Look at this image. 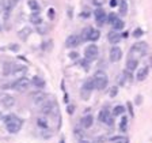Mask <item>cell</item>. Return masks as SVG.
<instances>
[{
  "label": "cell",
  "mask_w": 152,
  "mask_h": 143,
  "mask_svg": "<svg viewBox=\"0 0 152 143\" xmlns=\"http://www.w3.org/2000/svg\"><path fill=\"white\" fill-rule=\"evenodd\" d=\"M4 123H6V128H7L8 132L11 134H16L21 131L22 125H23V121H22L19 117H16L15 114H7L3 117Z\"/></svg>",
  "instance_id": "1"
},
{
  "label": "cell",
  "mask_w": 152,
  "mask_h": 143,
  "mask_svg": "<svg viewBox=\"0 0 152 143\" xmlns=\"http://www.w3.org/2000/svg\"><path fill=\"white\" fill-rule=\"evenodd\" d=\"M147 50H148V45L145 42H136L129 50V57L138 60V57L144 56L147 53Z\"/></svg>",
  "instance_id": "2"
},
{
  "label": "cell",
  "mask_w": 152,
  "mask_h": 143,
  "mask_svg": "<svg viewBox=\"0 0 152 143\" xmlns=\"http://www.w3.org/2000/svg\"><path fill=\"white\" fill-rule=\"evenodd\" d=\"M92 82H94V89L103 90L107 86V75L103 71H96L95 75L92 76Z\"/></svg>",
  "instance_id": "3"
},
{
  "label": "cell",
  "mask_w": 152,
  "mask_h": 143,
  "mask_svg": "<svg viewBox=\"0 0 152 143\" xmlns=\"http://www.w3.org/2000/svg\"><path fill=\"white\" fill-rule=\"evenodd\" d=\"M30 85H31V80L23 76V78L16 79V80L12 83V87H14L16 91H26V90L30 87Z\"/></svg>",
  "instance_id": "4"
},
{
  "label": "cell",
  "mask_w": 152,
  "mask_h": 143,
  "mask_svg": "<svg viewBox=\"0 0 152 143\" xmlns=\"http://www.w3.org/2000/svg\"><path fill=\"white\" fill-rule=\"evenodd\" d=\"M98 53H99L98 47L94 45V44H91V45H88V47L86 48V50H84L86 60H95L96 56H98Z\"/></svg>",
  "instance_id": "5"
},
{
  "label": "cell",
  "mask_w": 152,
  "mask_h": 143,
  "mask_svg": "<svg viewBox=\"0 0 152 143\" xmlns=\"http://www.w3.org/2000/svg\"><path fill=\"white\" fill-rule=\"evenodd\" d=\"M81 37L79 34H71L68 36V38L65 40V47L67 48H76L78 45H80Z\"/></svg>",
  "instance_id": "6"
},
{
  "label": "cell",
  "mask_w": 152,
  "mask_h": 143,
  "mask_svg": "<svg viewBox=\"0 0 152 143\" xmlns=\"http://www.w3.org/2000/svg\"><path fill=\"white\" fill-rule=\"evenodd\" d=\"M54 108H56V102H53L52 100H46L45 102L39 106V109H41V113L42 114H50L54 111Z\"/></svg>",
  "instance_id": "7"
},
{
  "label": "cell",
  "mask_w": 152,
  "mask_h": 143,
  "mask_svg": "<svg viewBox=\"0 0 152 143\" xmlns=\"http://www.w3.org/2000/svg\"><path fill=\"white\" fill-rule=\"evenodd\" d=\"M27 72V67L25 65H15L14 64V68H12V72H11L10 76H14V78H23L25 74Z\"/></svg>",
  "instance_id": "8"
},
{
  "label": "cell",
  "mask_w": 152,
  "mask_h": 143,
  "mask_svg": "<svg viewBox=\"0 0 152 143\" xmlns=\"http://www.w3.org/2000/svg\"><path fill=\"white\" fill-rule=\"evenodd\" d=\"M94 15H95V21L96 23H98L99 26H103L105 25V22H106V12L102 10V8H96L95 12H94Z\"/></svg>",
  "instance_id": "9"
},
{
  "label": "cell",
  "mask_w": 152,
  "mask_h": 143,
  "mask_svg": "<svg viewBox=\"0 0 152 143\" xmlns=\"http://www.w3.org/2000/svg\"><path fill=\"white\" fill-rule=\"evenodd\" d=\"M31 98H33V104L34 105H38V106H41V105L44 104L46 101V98H48V96L46 94H44L42 91H38V93H34L31 96Z\"/></svg>",
  "instance_id": "10"
},
{
  "label": "cell",
  "mask_w": 152,
  "mask_h": 143,
  "mask_svg": "<svg viewBox=\"0 0 152 143\" xmlns=\"http://www.w3.org/2000/svg\"><path fill=\"white\" fill-rule=\"evenodd\" d=\"M121 57H122V50L118 47H113L110 49V61L117 63V61L121 60Z\"/></svg>",
  "instance_id": "11"
},
{
  "label": "cell",
  "mask_w": 152,
  "mask_h": 143,
  "mask_svg": "<svg viewBox=\"0 0 152 143\" xmlns=\"http://www.w3.org/2000/svg\"><path fill=\"white\" fill-rule=\"evenodd\" d=\"M0 101H1V105H3L6 109H11V108L15 105V98L11 96H3Z\"/></svg>",
  "instance_id": "12"
},
{
  "label": "cell",
  "mask_w": 152,
  "mask_h": 143,
  "mask_svg": "<svg viewBox=\"0 0 152 143\" xmlns=\"http://www.w3.org/2000/svg\"><path fill=\"white\" fill-rule=\"evenodd\" d=\"M92 123H94V119H92L91 114H86L80 120V124H81V127H83V129H88L92 125Z\"/></svg>",
  "instance_id": "13"
},
{
  "label": "cell",
  "mask_w": 152,
  "mask_h": 143,
  "mask_svg": "<svg viewBox=\"0 0 152 143\" xmlns=\"http://www.w3.org/2000/svg\"><path fill=\"white\" fill-rule=\"evenodd\" d=\"M33 33V30H31V27L30 26H25V27L22 29V30H19L18 32V37L22 40V41H26V40L30 37V34Z\"/></svg>",
  "instance_id": "14"
},
{
  "label": "cell",
  "mask_w": 152,
  "mask_h": 143,
  "mask_svg": "<svg viewBox=\"0 0 152 143\" xmlns=\"http://www.w3.org/2000/svg\"><path fill=\"white\" fill-rule=\"evenodd\" d=\"M107 40H109V42H111V44H117V42H120L121 34L118 32H110L109 34H107Z\"/></svg>",
  "instance_id": "15"
},
{
  "label": "cell",
  "mask_w": 152,
  "mask_h": 143,
  "mask_svg": "<svg viewBox=\"0 0 152 143\" xmlns=\"http://www.w3.org/2000/svg\"><path fill=\"white\" fill-rule=\"evenodd\" d=\"M31 85L36 86L37 89H44V87H45V80L36 75V76H33V79H31Z\"/></svg>",
  "instance_id": "16"
},
{
  "label": "cell",
  "mask_w": 152,
  "mask_h": 143,
  "mask_svg": "<svg viewBox=\"0 0 152 143\" xmlns=\"http://www.w3.org/2000/svg\"><path fill=\"white\" fill-rule=\"evenodd\" d=\"M138 65V60H136V59H132V57H129L126 61V68L128 71H133V70H136Z\"/></svg>",
  "instance_id": "17"
},
{
  "label": "cell",
  "mask_w": 152,
  "mask_h": 143,
  "mask_svg": "<svg viewBox=\"0 0 152 143\" xmlns=\"http://www.w3.org/2000/svg\"><path fill=\"white\" fill-rule=\"evenodd\" d=\"M118 6H120V15L121 17H125L128 14V1L126 0H120Z\"/></svg>",
  "instance_id": "18"
},
{
  "label": "cell",
  "mask_w": 152,
  "mask_h": 143,
  "mask_svg": "<svg viewBox=\"0 0 152 143\" xmlns=\"http://www.w3.org/2000/svg\"><path fill=\"white\" fill-rule=\"evenodd\" d=\"M30 22L34 23V25H37V26L42 25V19H41V17L38 15V12H33V14L30 15Z\"/></svg>",
  "instance_id": "19"
},
{
  "label": "cell",
  "mask_w": 152,
  "mask_h": 143,
  "mask_svg": "<svg viewBox=\"0 0 152 143\" xmlns=\"http://www.w3.org/2000/svg\"><path fill=\"white\" fill-rule=\"evenodd\" d=\"M148 76V67H141L137 72V79L138 80H144Z\"/></svg>",
  "instance_id": "20"
},
{
  "label": "cell",
  "mask_w": 152,
  "mask_h": 143,
  "mask_svg": "<svg viewBox=\"0 0 152 143\" xmlns=\"http://www.w3.org/2000/svg\"><path fill=\"white\" fill-rule=\"evenodd\" d=\"M111 26H113L114 32H120V30H122V29H124L125 25H124V21H122V19H118V18H117Z\"/></svg>",
  "instance_id": "21"
},
{
  "label": "cell",
  "mask_w": 152,
  "mask_h": 143,
  "mask_svg": "<svg viewBox=\"0 0 152 143\" xmlns=\"http://www.w3.org/2000/svg\"><path fill=\"white\" fill-rule=\"evenodd\" d=\"M81 89H83V90H87V91H92V90H94V82H92V78L87 79V80L83 83Z\"/></svg>",
  "instance_id": "22"
},
{
  "label": "cell",
  "mask_w": 152,
  "mask_h": 143,
  "mask_svg": "<svg viewBox=\"0 0 152 143\" xmlns=\"http://www.w3.org/2000/svg\"><path fill=\"white\" fill-rule=\"evenodd\" d=\"M99 37H101V33H99L98 30H95V29H91V32H90V34H88L87 41H96Z\"/></svg>",
  "instance_id": "23"
},
{
  "label": "cell",
  "mask_w": 152,
  "mask_h": 143,
  "mask_svg": "<svg viewBox=\"0 0 152 143\" xmlns=\"http://www.w3.org/2000/svg\"><path fill=\"white\" fill-rule=\"evenodd\" d=\"M27 4H29V7L31 8L33 12H38L39 11V6H38V3H37V0H29Z\"/></svg>",
  "instance_id": "24"
},
{
  "label": "cell",
  "mask_w": 152,
  "mask_h": 143,
  "mask_svg": "<svg viewBox=\"0 0 152 143\" xmlns=\"http://www.w3.org/2000/svg\"><path fill=\"white\" fill-rule=\"evenodd\" d=\"M110 114H109V111H106V109H102V111H101V113H99V121H102V123H105L106 121V119L109 117Z\"/></svg>",
  "instance_id": "25"
},
{
  "label": "cell",
  "mask_w": 152,
  "mask_h": 143,
  "mask_svg": "<svg viewBox=\"0 0 152 143\" xmlns=\"http://www.w3.org/2000/svg\"><path fill=\"white\" fill-rule=\"evenodd\" d=\"M12 68H14V64H11V63H6L4 64V75H11V72H12Z\"/></svg>",
  "instance_id": "26"
},
{
  "label": "cell",
  "mask_w": 152,
  "mask_h": 143,
  "mask_svg": "<svg viewBox=\"0 0 152 143\" xmlns=\"http://www.w3.org/2000/svg\"><path fill=\"white\" fill-rule=\"evenodd\" d=\"M124 112H125V108L122 106V105H117V106L113 109V114H114V116H120V114H122Z\"/></svg>",
  "instance_id": "27"
},
{
  "label": "cell",
  "mask_w": 152,
  "mask_h": 143,
  "mask_svg": "<svg viewBox=\"0 0 152 143\" xmlns=\"http://www.w3.org/2000/svg\"><path fill=\"white\" fill-rule=\"evenodd\" d=\"M110 142L113 143H128V139L125 136H116V138H111Z\"/></svg>",
  "instance_id": "28"
},
{
  "label": "cell",
  "mask_w": 152,
  "mask_h": 143,
  "mask_svg": "<svg viewBox=\"0 0 152 143\" xmlns=\"http://www.w3.org/2000/svg\"><path fill=\"white\" fill-rule=\"evenodd\" d=\"M126 125H128V119L124 116V117L121 119V123H120V131L121 132H125V131H126Z\"/></svg>",
  "instance_id": "29"
},
{
  "label": "cell",
  "mask_w": 152,
  "mask_h": 143,
  "mask_svg": "<svg viewBox=\"0 0 152 143\" xmlns=\"http://www.w3.org/2000/svg\"><path fill=\"white\" fill-rule=\"evenodd\" d=\"M91 29L92 27H90V26H87V27H84L83 29V32H81V40H86L87 41V38H88V34H90V32H91Z\"/></svg>",
  "instance_id": "30"
},
{
  "label": "cell",
  "mask_w": 152,
  "mask_h": 143,
  "mask_svg": "<svg viewBox=\"0 0 152 143\" xmlns=\"http://www.w3.org/2000/svg\"><path fill=\"white\" fill-rule=\"evenodd\" d=\"M74 132H75V136H76V138H79V139H83V138H84V135H86L84 131H83L81 128H75Z\"/></svg>",
  "instance_id": "31"
},
{
  "label": "cell",
  "mask_w": 152,
  "mask_h": 143,
  "mask_svg": "<svg viewBox=\"0 0 152 143\" xmlns=\"http://www.w3.org/2000/svg\"><path fill=\"white\" fill-rule=\"evenodd\" d=\"M90 96H91V91H87V90L80 89V97H81V100L87 101V100L90 98Z\"/></svg>",
  "instance_id": "32"
},
{
  "label": "cell",
  "mask_w": 152,
  "mask_h": 143,
  "mask_svg": "<svg viewBox=\"0 0 152 143\" xmlns=\"http://www.w3.org/2000/svg\"><path fill=\"white\" fill-rule=\"evenodd\" d=\"M37 124H38L39 127H42V128H46V127H48V121H46L45 117H38L37 119Z\"/></svg>",
  "instance_id": "33"
},
{
  "label": "cell",
  "mask_w": 152,
  "mask_h": 143,
  "mask_svg": "<svg viewBox=\"0 0 152 143\" xmlns=\"http://www.w3.org/2000/svg\"><path fill=\"white\" fill-rule=\"evenodd\" d=\"M18 3H19V0H7V4H8V7H10V10H12Z\"/></svg>",
  "instance_id": "34"
},
{
  "label": "cell",
  "mask_w": 152,
  "mask_h": 143,
  "mask_svg": "<svg viewBox=\"0 0 152 143\" xmlns=\"http://www.w3.org/2000/svg\"><path fill=\"white\" fill-rule=\"evenodd\" d=\"M143 33H144V32H143L141 29H140V27H137V29H136V30H134V32H133V37H136V38H138V37H141V36H143Z\"/></svg>",
  "instance_id": "35"
},
{
  "label": "cell",
  "mask_w": 152,
  "mask_h": 143,
  "mask_svg": "<svg viewBox=\"0 0 152 143\" xmlns=\"http://www.w3.org/2000/svg\"><path fill=\"white\" fill-rule=\"evenodd\" d=\"M116 19H117V17H116V15H114V14H110L109 17H106V21L109 22L110 25H113V23H114V21H116Z\"/></svg>",
  "instance_id": "36"
},
{
  "label": "cell",
  "mask_w": 152,
  "mask_h": 143,
  "mask_svg": "<svg viewBox=\"0 0 152 143\" xmlns=\"http://www.w3.org/2000/svg\"><path fill=\"white\" fill-rule=\"evenodd\" d=\"M54 12H56L54 8H49V11H48V17H49L50 21H53V19H54Z\"/></svg>",
  "instance_id": "37"
},
{
  "label": "cell",
  "mask_w": 152,
  "mask_h": 143,
  "mask_svg": "<svg viewBox=\"0 0 152 143\" xmlns=\"http://www.w3.org/2000/svg\"><path fill=\"white\" fill-rule=\"evenodd\" d=\"M81 65H83V70H84V71H88L90 64H88V61H87V60H83V61H81Z\"/></svg>",
  "instance_id": "38"
},
{
  "label": "cell",
  "mask_w": 152,
  "mask_h": 143,
  "mask_svg": "<svg viewBox=\"0 0 152 143\" xmlns=\"http://www.w3.org/2000/svg\"><path fill=\"white\" fill-rule=\"evenodd\" d=\"M118 82H120V85H124V82H125V74L122 72L121 75H118Z\"/></svg>",
  "instance_id": "39"
},
{
  "label": "cell",
  "mask_w": 152,
  "mask_h": 143,
  "mask_svg": "<svg viewBox=\"0 0 152 143\" xmlns=\"http://www.w3.org/2000/svg\"><path fill=\"white\" fill-rule=\"evenodd\" d=\"M105 124H107V125H110V127H111V125H113V117H111V116H109V117L106 119Z\"/></svg>",
  "instance_id": "40"
},
{
  "label": "cell",
  "mask_w": 152,
  "mask_h": 143,
  "mask_svg": "<svg viewBox=\"0 0 152 143\" xmlns=\"http://www.w3.org/2000/svg\"><path fill=\"white\" fill-rule=\"evenodd\" d=\"M67 111H68V113H69V114H72V113H74V111H75V106H74V105H68Z\"/></svg>",
  "instance_id": "41"
},
{
  "label": "cell",
  "mask_w": 152,
  "mask_h": 143,
  "mask_svg": "<svg viewBox=\"0 0 152 143\" xmlns=\"http://www.w3.org/2000/svg\"><path fill=\"white\" fill-rule=\"evenodd\" d=\"M10 49H11V50H18L19 47L16 45V44H11V45H10Z\"/></svg>",
  "instance_id": "42"
},
{
  "label": "cell",
  "mask_w": 152,
  "mask_h": 143,
  "mask_svg": "<svg viewBox=\"0 0 152 143\" xmlns=\"http://www.w3.org/2000/svg\"><path fill=\"white\" fill-rule=\"evenodd\" d=\"M117 4H118V0H110V6L111 7H116Z\"/></svg>",
  "instance_id": "43"
},
{
  "label": "cell",
  "mask_w": 152,
  "mask_h": 143,
  "mask_svg": "<svg viewBox=\"0 0 152 143\" xmlns=\"http://www.w3.org/2000/svg\"><path fill=\"white\" fill-rule=\"evenodd\" d=\"M116 93H117V87H113V89H111V93H110V96L114 97V96H116Z\"/></svg>",
  "instance_id": "44"
},
{
  "label": "cell",
  "mask_w": 152,
  "mask_h": 143,
  "mask_svg": "<svg viewBox=\"0 0 152 143\" xmlns=\"http://www.w3.org/2000/svg\"><path fill=\"white\" fill-rule=\"evenodd\" d=\"M128 108H129V112H131V116H133V112H132V104L128 102Z\"/></svg>",
  "instance_id": "45"
},
{
  "label": "cell",
  "mask_w": 152,
  "mask_h": 143,
  "mask_svg": "<svg viewBox=\"0 0 152 143\" xmlns=\"http://www.w3.org/2000/svg\"><path fill=\"white\" fill-rule=\"evenodd\" d=\"M64 102H68V94H64Z\"/></svg>",
  "instance_id": "46"
},
{
  "label": "cell",
  "mask_w": 152,
  "mask_h": 143,
  "mask_svg": "<svg viewBox=\"0 0 152 143\" xmlns=\"http://www.w3.org/2000/svg\"><path fill=\"white\" fill-rule=\"evenodd\" d=\"M92 143H103V140L102 139H96V140H94Z\"/></svg>",
  "instance_id": "47"
},
{
  "label": "cell",
  "mask_w": 152,
  "mask_h": 143,
  "mask_svg": "<svg viewBox=\"0 0 152 143\" xmlns=\"http://www.w3.org/2000/svg\"><path fill=\"white\" fill-rule=\"evenodd\" d=\"M69 56H71L72 59H75V57H78V53H71V55H69Z\"/></svg>",
  "instance_id": "48"
},
{
  "label": "cell",
  "mask_w": 152,
  "mask_h": 143,
  "mask_svg": "<svg viewBox=\"0 0 152 143\" xmlns=\"http://www.w3.org/2000/svg\"><path fill=\"white\" fill-rule=\"evenodd\" d=\"M0 119H3V113H1V111H0Z\"/></svg>",
  "instance_id": "49"
},
{
  "label": "cell",
  "mask_w": 152,
  "mask_h": 143,
  "mask_svg": "<svg viewBox=\"0 0 152 143\" xmlns=\"http://www.w3.org/2000/svg\"><path fill=\"white\" fill-rule=\"evenodd\" d=\"M60 143H64V138H61V140H60Z\"/></svg>",
  "instance_id": "50"
}]
</instances>
